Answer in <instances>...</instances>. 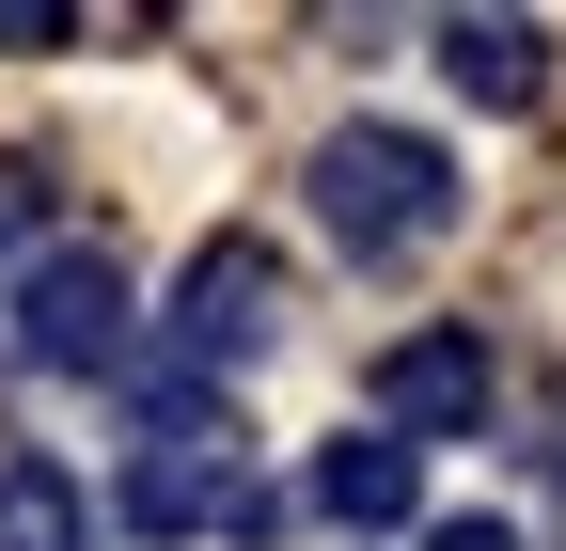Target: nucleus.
I'll return each mask as SVG.
<instances>
[{
    "label": "nucleus",
    "instance_id": "obj_4",
    "mask_svg": "<svg viewBox=\"0 0 566 551\" xmlns=\"http://www.w3.org/2000/svg\"><path fill=\"white\" fill-rule=\"evenodd\" d=\"M363 394H378V441H457V426H488L504 378H488V331H394Z\"/></svg>",
    "mask_w": 566,
    "mask_h": 551
},
{
    "label": "nucleus",
    "instance_id": "obj_3",
    "mask_svg": "<svg viewBox=\"0 0 566 551\" xmlns=\"http://www.w3.org/2000/svg\"><path fill=\"white\" fill-rule=\"evenodd\" d=\"M17 347L48 378H111L126 363V268H111V237H63L32 284H17Z\"/></svg>",
    "mask_w": 566,
    "mask_h": 551
},
{
    "label": "nucleus",
    "instance_id": "obj_5",
    "mask_svg": "<svg viewBox=\"0 0 566 551\" xmlns=\"http://www.w3.org/2000/svg\"><path fill=\"white\" fill-rule=\"evenodd\" d=\"M174 331H189V363H252L268 331H283V268H268V237H205Z\"/></svg>",
    "mask_w": 566,
    "mask_h": 551
},
{
    "label": "nucleus",
    "instance_id": "obj_2",
    "mask_svg": "<svg viewBox=\"0 0 566 551\" xmlns=\"http://www.w3.org/2000/svg\"><path fill=\"white\" fill-rule=\"evenodd\" d=\"M111 520H126V536H268V472H252L237 441L174 426V441H142V457H126Z\"/></svg>",
    "mask_w": 566,
    "mask_h": 551
},
{
    "label": "nucleus",
    "instance_id": "obj_10",
    "mask_svg": "<svg viewBox=\"0 0 566 551\" xmlns=\"http://www.w3.org/2000/svg\"><path fill=\"white\" fill-rule=\"evenodd\" d=\"M32 221H48V174H32V158H0V237H32Z\"/></svg>",
    "mask_w": 566,
    "mask_h": 551
},
{
    "label": "nucleus",
    "instance_id": "obj_1",
    "mask_svg": "<svg viewBox=\"0 0 566 551\" xmlns=\"http://www.w3.org/2000/svg\"><path fill=\"white\" fill-rule=\"evenodd\" d=\"M315 221L363 268H394L424 237H457V158L424 143V126H346V143H315Z\"/></svg>",
    "mask_w": 566,
    "mask_h": 551
},
{
    "label": "nucleus",
    "instance_id": "obj_6",
    "mask_svg": "<svg viewBox=\"0 0 566 551\" xmlns=\"http://www.w3.org/2000/svg\"><path fill=\"white\" fill-rule=\"evenodd\" d=\"M441 80H457L472 111H535V95H551V32H535V17H441Z\"/></svg>",
    "mask_w": 566,
    "mask_h": 551
},
{
    "label": "nucleus",
    "instance_id": "obj_8",
    "mask_svg": "<svg viewBox=\"0 0 566 551\" xmlns=\"http://www.w3.org/2000/svg\"><path fill=\"white\" fill-rule=\"evenodd\" d=\"M0 551H95V505L63 457H0Z\"/></svg>",
    "mask_w": 566,
    "mask_h": 551
},
{
    "label": "nucleus",
    "instance_id": "obj_11",
    "mask_svg": "<svg viewBox=\"0 0 566 551\" xmlns=\"http://www.w3.org/2000/svg\"><path fill=\"white\" fill-rule=\"evenodd\" d=\"M424 551H520V520H488V505H472V520H424Z\"/></svg>",
    "mask_w": 566,
    "mask_h": 551
},
{
    "label": "nucleus",
    "instance_id": "obj_7",
    "mask_svg": "<svg viewBox=\"0 0 566 551\" xmlns=\"http://www.w3.org/2000/svg\"><path fill=\"white\" fill-rule=\"evenodd\" d=\"M315 505H331L346 536H394V520L424 505V457H409V441H363V426H346V441L315 457Z\"/></svg>",
    "mask_w": 566,
    "mask_h": 551
},
{
    "label": "nucleus",
    "instance_id": "obj_9",
    "mask_svg": "<svg viewBox=\"0 0 566 551\" xmlns=\"http://www.w3.org/2000/svg\"><path fill=\"white\" fill-rule=\"evenodd\" d=\"M80 17H63V0H0V48H63Z\"/></svg>",
    "mask_w": 566,
    "mask_h": 551
}]
</instances>
